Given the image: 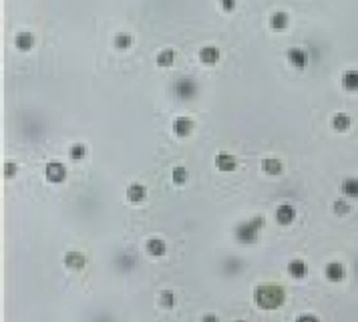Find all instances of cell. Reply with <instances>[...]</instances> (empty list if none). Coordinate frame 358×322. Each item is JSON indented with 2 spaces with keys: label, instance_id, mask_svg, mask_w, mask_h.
I'll list each match as a JSON object with an SVG mask.
<instances>
[{
  "label": "cell",
  "instance_id": "cell-5",
  "mask_svg": "<svg viewBox=\"0 0 358 322\" xmlns=\"http://www.w3.org/2000/svg\"><path fill=\"white\" fill-rule=\"evenodd\" d=\"M294 217H296V210H294V206H290V204H282V206L276 210V219H278L280 226L292 223Z\"/></svg>",
  "mask_w": 358,
  "mask_h": 322
},
{
  "label": "cell",
  "instance_id": "cell-13",
  "mask_svg": "<svg viewBox=\"0 0 358 322\" xmlns=\"http://www.w3.org/2000/svg\"><path fill=\"white\" fill-rule=\"evenodd\" d=\"M147 254L149 256H153V258H161L165 252H167V248H165V242L163 240H159V238H151L149 242H147Z\"/></svg>",
  "mask_w": 358,
  "mask_h": 322
},
{
  "label": "cell",
  "instance_id": "cell-8",
  "mask_svg": "<svg viewBox=\"0 0 358 322\" xmlns=\"http://www.w3.org/2000/svg\"><path fill=\"white\" fill-rule=\"evenodd\" d=\"M324 274H326V278H328L330 282H340V280H344V276H346V268H344L340 262H330V264H326Z\"/></svg>",
  "mask_w": 358,
  "mask_h": 322
},
{
  "label": "cell",
  "instance_id": "cell-25",
  "mask_svg": "<svg viewBox=\"0 0 358 322\" xmlns=\"http://www.w3.org/2000/svg\"><path fill=\"white\" fill-rule=\"evenodd\" d=\"M117 264H119V268H123L125 272H129V270H133V266H135V258L133 256H119L117 258Z\"/></svg>",
  "mask_w": 358,
  "mask_h": 322
},
{
  "label": "cell",
  "instance_id": "cell-27",
  "mask_svg": "<svg viewBox=\"0 0 358 322\" xmlns=\"http://www.w3.org/2000/svg\"><path fill=\"white\" fill-rule=\"evenodd\" d=\"M332 210H334L338 215H346L348 212H350V206H348L346 200H336V202L332 204Z\"/></svg>",
  "mask_w": 358,
  "mask_h": 322
},
{
  "label": "cell",
  "instance_id": "cell-7",
  "mask_svg": "<svg viewBox=\"0 0 358 322\" xmlns=\"http://www.w3.org/2000/svg\"><path fill=\"white\" fill-rule=\"evenodd\" d=\"M191 129H193V121L189 117H177L173 121V133L177 137H187L191 133Z\"/></svg>",
  "mask_w": 358,
  "mask_h": 322
},
{
  "label": "cell",
  "instance_id": "cell-16",
  "mask_svg": "<svg viewBox=\"0 0 358 322\" xmlns=\"http://www.w3.org/2000/svg\"><path fill=\"white\" fill-rule=\"evenodd\" d=\"M262 169H264L268 175H280V173L284 171V165H282V161L280 159L270 157V159L262 161Z\"/></svg>",
  "mask_w": 358,
  "mask_h": 322
},
{
  "label": "cell",
  "instance_id": "cell-9",
  "mask_svg": "<svg viewBox=\"0 0 358 322\" xmlns=\"http://www.w3.org/2000/svg\"><path fill=\"white\" fill-rule=\"evenodd\" d=\"M215 167L219 171H234L238 167V159L232 153H217L215 155Z\"/></svg>",
  "mask_w": 358,
  "mask_h": 322
},
{
  "label": "cell",
  "instance_id": "cell-2",
  "mask_svg": "<svg viewBox=\"0 0 358 322\" xmlns=\"http://www.w3.org/2000/svg\"><path fill=\"white\" fill-rule=\"evenodd\" d=\"M266 226V219L262 217V215H256V217H252V219H248V221H242L238 228H236V238L242 242V244H252V242H256L257 234H259V230Z\"/></svg>",
  "mask_w": 358,
  "mask_h": 322
},
{
  "label": "cell",
  "instance_id": "cell-10",
  "mask_svg": "<svg viewBox=\"0 0 358 322\" xmlns=\"http://www.w3.org/2000/svg\"><path fill=\"white\" fill-rule=\"evenodd\" d=\"M87 264V258L81 252H67L64 254V266L71 270H83Z\"/></svg>",
  "mask_w": 358,
  "mask_h": 322
},
{
  "label": "cell",
  "instance_id": "cell-33",
  "mask_svg": "<svg viewBox=\"0 0 358 322\" xmlns=\"http://www.w3.org/2000/svg\"><path fill=\"white\" fill-rule=\"evenodd\" d=\"M236 322H246V320H236Z\"/></svg>",
  "mask_w": 358,
  "mask_h": 322
},
{
  "label": "cell",
  "instance_id": "cell-26",
  "mask_svg": "<svg viewBox=\"0 0 358 322\" xmlns=\"http://www.w3.org/2000/svg\"><path fill=\"white\" fill-rule=\"evenodd\" d=\"M159 304H161V308H173V304H175V296H173V292H163L161 294V298H159Z\"/></svg>",
  "mask_w": 358,
  "mask_h": 322
},
{
  "label": "cell",
  "instance_id": "cell-20",
  "mask_svg": "<svg viewBox=\"0 0 358 322\" xmlns=\"http://www.w3.org/2000/svg\"><path fill=\"white\" fill-rule=\"evenodd\" d=\"M200 58L204 60L205 65H215L217 62V58H219V51L215 49V47H204L202 51H200Z\"/></svg>",
  "mask_w": 358,
  "mask_h": 322
},
{
  "label": "cell",
  "instance_id": "cell-12",
  "mask_svg": "<svg viewBox=\"0 0 358 322\" xmlns=\"http://www.w3.org/2000/svg\"><path fill=\"white\" fill-rule=\"evenodd\" d=\"M14 45H16V49L18 51H30L32 47H35V35L32 33H18L16 37H14Z\"/></svg>",
  "mask_w": 358,
  "mask_h": 322
},
{
  "label": "cell",
  "instance_id": "cell-11",
  "mask_svg": "<svg viewBox=\"0 0 358 322\" xmlns=\"http://www.w3.org/2000/svg\"><path fill=\"white\" fill-rule=\"evenodd\" d=\"M145 196H147V187L141 185V183H131V185L127 187V200H129L131 204H139V202H143Z\"/></svg>",
  "mask_w": 358,
  "mask_h": 322
},
{
  "label": "cell",
  "instance_id": "cell-24",
  "mask_svg": "<svg viewBox=\"0 0 358 322\" xmlns=\"http://www.w3.org/2000/svg\"><path fill=\"white\" fill-rule=\"evenodd\" d=\"M69 155H71V159H75V161L85 159V155H87V147H85L83 143H75V145L69 149Z\"/></svg>",
  "mask_w": 358,
  "mask_h": 322
},
{
  "label": "cell",
  "instance_id": "cell-28",
  "mask_svg": "<svg viewBox=\"0 0 358 322\" xmlns=\"http://www.w3.org/2000/svg\"><path fill=\"white\" fill-rule=\"evenodd\" d=\"M16 171H18V165H16V161H6L4 163V167H2V173H4V177H14L16 175Z\"/></svg>",
  "mask_w": 358,
  "mask_h": 322
},
{
  "label": "cell",
  "instance_id": "cell-3",
  "mask_svg": "<svg viewBox=\"0 0 358 322\" xmlns=\"http://www.w3.org/2000/svg\"><path fill=\"white\" fill-rule=\"evenodd\" d=\"M173 95L181 101H187V99H193L198 95V83L196 79L191 77H181L173 83Z\"/></svg>",
  "mask_w": 358,
  "mask_h": 322
},
{
  "label": "cell",
  "instance_id": "cell-15",
  "mask_svg": "<svg viewBox=\"0 0 358 322\" xmlns=\"http://www.w3.org/2000/svg\"><path fill=\"white\" fill-rule=\"evenodd\" d=\"M332 129L338 131V133L348 131V129H350V117L344 115V113H336V115L332 117Z\"/></svg>",
  "mask_w": 358,
  "mask_h": 322
},
{
  "label": "cell",
  "instance_id": "cell-6",
  "mask_svg": "<svg viewBox=\"0 0 358 322\" xmlns=\"http://www.w3.org/2000/svg\"><path fill=\"white\" fill-rule=\"evenodd\" d=\"M288 60H290V65H294L296 69H304L308 65V53L304 49H300V47H292V49L288 51Z\"/></svg>",
  "mask_w": 358,
  "mask_h": 322
},
{
  "label": "cell",
  "instance_id": "cell-21",
  "mask_svg": "<svg viewBox=\"0 0 358 322\" xmlns=\"http://www.w3.org/2000/svg\"><path fill=\"white\" fill-rule=\"evenodd\" d=\"M113 45H115V49L125 51V49H129V47L133 45V37H131V35H127V33H119V35H115Z\"/></svg>",
  "mask_w": 358,
  "mask_h": 322
},
{
  "label": "cell",
  "instance_id": "cell-31",
  "mask_svg": "<svg viewBox=\"0 0 358 322\" xmlns=\"http://www.w3.org/2000/svg\"><path fill=\"white\" fill-rule=\"evenodd\" d=\"M202 322H219V318L215 314H205L204 318H202Z\"/></svg>",
  "mask_w": 358,
  "mask_h": 322
},
{
  "label": "cell",
  "instance_id": "cell-30",
  "mask_svg": "<svg viewBox=\"0 0 358 322\" xmlns=\"http://www.w3.org/2000/svg\"><path fill=\"white\" fill-rule=\"evenodd\" d=\"M296 322H320V320H318L314 314H304V316H300Z\"/></svg>",
  "mask_w": 358,
  "mask_h": 322
},
{
  "label": "cell",
  "instance_id": "cell-19",
  "mask_svg": "<svg viewBox=\"0 0 358 322\" xmlns=\"http://www.w3.org/2000/svg\"><path fill=\"white\" fill-rule=\"evenodd\" d=\"M308 272V266L306 262H302V260H292L290 264H288V274L292 276V278H304Z\"/></svg>",
  "mask_w": 358,
  "mask_h": 322
},
{
  "label": "cell",
  "instance_id": "cell-18",
  "mask_svg": "<svg viewBox=\"0 0 358 322\" xmlns=\"http://www.w3.org/2000/svg\"><path fill=\"white\" fill-rule=\"evenodd\" d=\"M270 26L276 28V30H282L288 26V14L284 10H276L272 16H270Z\"/></svg>",
  "mask_w": 358,
  "mask_h": 322
},
{
  "label": "cell",
  "instance_id": "cell-4",
  "mask_svg": "<svg viewBox=\"0 0 358 322\" xmlns=\"http://www.w3.org/2000/svg\"><path fill=\"white\" fill-rule=\"evenodd\" d=\"M45 175L51 183H62L67 179V167L58 161H51L47 163V169H45Z\"/></svg>",
  "mask_w": 358,
  "mask_h": 322
},
{
  "label": "cell",
  "instance_id": "cell-23",
  "mask_svg": "<svg viewBox=\"0 0 358 322\" xmlns=\"http://www.w3.org/2000/svg\"><path fill=\"white\" fill-rule=\"evenodd\" d=\"M173 60H175V53L171 49H165V51L157 54V65L159 67H169V65H173Z\"/></svg>",
  "mask_w": 358,
  "mask_h": 322
},
{
  "label": "cell",
  "instance_id": "cell-14",
  "mask_svg": "<svg viewBox=\"0 0 358 322\" xmlns=\"http://www.w3.org/2000/svg\"><path fill=\"white\" fill-rule=\"evenodd\" d=\"M342 87L346 91H358V71L356 69H348L342 75Z\"/></svg>",
  "mask_w": 358,
  "mask_h": 322
},
{
  "label": "cell",
  "instance_id": "cell-17",
  "mask_svg": "<svg viewBox=\"0 0 358 322\" xmlns=\"http://www.w3.org/2000/svg\"><path fill=\"white\" fill-rule=\"evenodd\" d=\"M342 194L346 198H354L358 200V177H346L342 181Z\"/></svg>",
  "mask_w": 358,
  "mask_h": 322
},
{
  "label": "cell",
  "instance_id": "cell-29",
  "mask_svg": "<svg viewBox=\"0 0 358 322\" xmlns=\"http://www.w3.org/2000/svg\"><path fill=\"white\" fill-rule=\"evenodd\" d=\"M219 4H221V8L225 12H232L236 8V0H219Z\"/></svg>",
  "mask_w": 358,
  "mask_h": 322
},
{
  "label": "cell",
  "instance_id": "cell-32",
  "mask_svg": "<svg viewBox=\"0 0 358 322\" xmlns=\"http://www.w3.org/2000/svg\"><path fill=\"white\" fill-rule=\"evenodd\" d=\"M354 270H356V276H358V260H356V264H354Z\"/></svg>",
  "mask_w": 358,
  "mask_h": 322
},
{
  "label": "cell",
  "instance_id": "cell-22",
  "mask_svg": "<svg viewBox=\"0 0 358 322\" xmlns=\"http://www.w3.org/2000/svg\"><path fill=\"white\" fill-rule=\"evenodd\" d=\"M187 177H189V173H187V169L185 167H175L173 171H171V179H173V183H177V185H183V183H187Z\"/></svg>",
  "mask_w": 358,
  "mask_h": 322
},
{
  "label": "cell",
  "instance_id": "cell-1",
  "mask_svg": "<svg viewBox=\"0 0 358 322\" xmlns=\"http://www.w3.org/2000/svg\"><path fill=\"white\" fill-rule=\"evenodd\" d=\"M286 292L278 284H259L254 290V302L262 310H276L284 304Z\"/></svg>",
  "mask_w": 358,
  "mask_h": 322
}]
</instances>
